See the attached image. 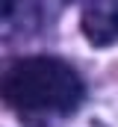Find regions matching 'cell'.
<instances>
[{"label":"cell","instance_id":"7a4b0ae2","mask_svg":"<svg viewBox=\"0 0 118 127\" xmlns=\"http://www.w3.org/2000/svg\"><path fill=\"white\" fill-rule=\"evenodd\" d=\"M80 30L94 47L118 41V0H88L80 15Z\"/></svg>","mask_w":118,"mask_h":127},{"label":"cell","instance_id":"6da1fadb","mask_svg":"<svg viewBox=\"0 0 118 127\" xmlns=\"http://www.w3.org/2000/svg\"><path fill=\"white\" fill-rule=\"evenodd\" d=\"M3 97L18 109L68 112L80 103L83 83L71 65L50 56H30V59H18L6 71Z\"/></svg>","mask_w":118,"mask_h":127}]
</instances>
